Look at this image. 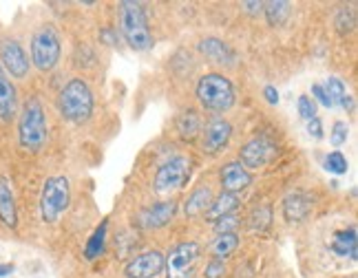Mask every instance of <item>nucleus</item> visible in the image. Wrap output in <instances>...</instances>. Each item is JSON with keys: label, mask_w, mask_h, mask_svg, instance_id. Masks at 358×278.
<instances>
[{"label": "nucleus", "mask_w": 358, "mask_h": 278, "mask_svg": "<svg viewBox=\"0 0 358 278\" xmlns=\"http://www.w3.org/2000/svg\"><path fill=\"white\" fill-rule=\"evenodd\" d=\"M237 228H239V219L237 217H224V219H219L217 224H215V230L217 234H237Z\"/></svg>", "instance_id": "2f4dec72"}, {"label": "nucleus", "mask_w": 358, "mask_h": 278, "mask_svg": "<svg viewBox=\"0 0 358 278\" xmlns=\"http://www.w3.org/2000/svg\"><path fill=\"white\" fill-rule=\"evenodd\" d=\"M188 179H190V159L184 155H175L157 168L153 186L157 192H171L184 188Z\"/></svg>", "instance_id": "6e6552de"}, {"label": "nucleus", "mask_w": 358, "mask_h": 278, "mask_svg": "<svg viewBox=\"0 0 358 278\" xmlns=\"http://www.w3.org/2000/svg\"><path fill=\"white\" fill-rule=\"evenodd\" d=\"M120 34L133 51L153 49V34L148 29L144 7L133 0L120 3Z\"/></svg>", "instance_id": "7ed1b4c3"}, {"label": "nucleus", "mask_w": 358, "mask_h": 278, "mask_svg": "<svg viewBox=\"0 0 358 278\" xmlns=\"http://www.w3.org/2000/svg\"><path fill=\"white\" fill-rule=\"evenodd\" d=\"M264 97H266V102L272 104V106H277V104H279V91L274 89L272 85H268V87L264 89Z\"/></svg>", "instance_id": "e433bc0d"}, {"label": "nucleus", "mask_w": 358, "mask_h": 278, "mask_svg": "<svg viewBox=\"0 0 358 278\" xmlns=\"http://www.w3.org/2000/svg\"><path fill=\"white\" fill-rule=\"evenodd\" d=\"M203 274H206V278H224V274H226V263L213 258L208 265H206V272Z\"/></svg>", "instance_id": "473e14b6"}, {"label": "nucleus", "mask_w": 358, "mask_h": 278, "mask_svg": "<svg viewBox=\"0 0 358 278\" xmlns=\"http://www.w3.org/2000/svg\"><path fill=\"white\" fill-rule=\"evenodd\" d=\"M177 212V203L175 201H159L140 210V214L135 217V224L142 230H159L164 226H169L173 217Z\"/></svg>", "instance_id": "ddd939ff"}, {"label": "nucleus", "mask_w": 358, "mask_h": 278, "mask_svg": "<svg viewBox=\"0 0 358 278\" xmlns=\"http://www.w3.org/2000/svg\"><path fill=\"white\" fill-rule=\"evenodd\" d=\"M312 95L316 97V102L323 104L325 108H332V102H329V97L323 89V85H312Z\"/></svg>", "instance_id": "72a5a7b5"}, {"label": "nucleus", "mask_w": 358, "mask_h": 278, "mask_svg": "<svg viewBox=\"0 0 358 278\" xmlns=\"http://www.w3.org/2000/svg\"><path fill=\"white\" fill-rule=\"evenodd\" d=\"M296 106H299V115H301L303 119H306V122H310V119L316 117V104H314L312 97L301 95V97H299V102H296Z\"/></svg>", "instance_id": "7c9ffc66"}, {"label": "nucleus", "mask_w": 358, "mask_h": 278, "mask_svg": "<svg viewBox=\"0 0 358 278\" xmlns=\"http://www.w3.org/2000/svg\"><path fill=\"white\" fill-rule=\"evenodd\" d=\"M0 66L5 68L7 75L16 80H22L29 73V55L24 53L16 38H0Z\"/></svg>", "instance_id": "1a4fd4ad"}, {"label": "nucleus", "mask_w": 358, "mask_h": 278, "mask_svg": "<svg viewBox=\"0 0 358 278\" xmlns=\"http://www.w3.org/2000/svg\"><path fill=\"white\" fill-rule=\"evenodd\" d=\"M18 110V91L13 87V82L5 73V68L0 66V119L9 122Z\"/></svg>", "instance_id": "a211bd4d"}, {"label": "nucleus", "mask_w": 358, "mask_h": 278, "mask_svg": "<svg viewBox=\"0 0 358 278\" xmlns=\"http://www.w3.org/2000/svg\"><path fill=\"white\" fill-rule=\"evenodd\" d=\"M239 247V236L237 234H219L217 239L213 241L210 245V254L217 258V261H224L228 258L235 249Z\"/></svg>", "instance_id": "5701e85b"}, {"label": "nucleus", "mask_w": 358, "mask_h": 278, "mask_svg": "<svg viewBox=\"0 0 358 278\" xmlns=\"http://www.w3.org/2000/svg\"><path fill=\"white\" fill-rule=\"evenodd\" d=\"M308 133H310V137H314V139H323V124H321L319 117H314V119L308 122Z\"/></svg>", "instance_id": "f704fd0d"}, {"label": "nucleus", "mask_w": 358, "mask_h": 278, "mask_svg": "<svg viewBox=\"0 0 358 278\" xmlns=\"http://www.w3.org/2000/svg\"><path fill=\"white\" fill-rule=\"evenodd\" d=\"M49 129L43 102L38 97H29L20 110L18 117V144L27 152H40L47 146Z\"/></svg>", "instance_id": "f257e3e1"}, {"label": "nucleus", "mask_w": 358, "mask_h": 278, "mask_svg": "<svg viewBox=\"0 0 358 278\" xmlns=\"http://www.w3.org/2000/svg\"><path fill=\"white\" fill-rule=\"evenodd\" d=\"M199 51L206 55V60H210L213 64L219 66H232L237 60V53L219 38H203L199 43Z\"/></svg>", "instance_id": "2eb2a0df"}, {"label": "nucleus", "mask_w": 358, "mask_h": 278, "mask_svg": "<svg viewBox=\"0 0 358 278\" xmlns=\"http://www.w3.org/2000/svg\"><path fill=\"white\" fill-rule=\"evenodd\" d=\"M323 89H325V93H327V97H329V102H332V106H334V104H341L343 97L348 95L345 85H343V80H338V78H327V82L323 85Z\"/></svg>", "instance_id": "cd10ccee"}, {"label": "nucleus", "mask_w": 358, "mask_h": 278, "mask_svg": "<svg viewBox=\"0 0 358 278\" xmlns=\"http://www.w3.org/2000/svg\"><path fill=\"white\" fill-rule=\"evenodd\" d=\"M277 144L272 142L270 137L261 135V137H255L250 139L241 150H239V163L243 166V168H264V166H268L274 157H277Z\"/></svg>", "instance_id": "9d476101"}, {"label": "nucleus", "mask_w": 358, "mask_h": 278, "mask_svg": "<svg viewBox=\"0 0 358 278\" xmlns=\"http://www.w3.org/2000/svg\"><path fill=\"white\" fill-rule=\"evenodd\" d=\"M71 205V184L62 175L49 177L43 192H40V217L45 224H56V221L69 210Z\"/></svg>", "instance_id": "39448f33"}, {"label": "nucleus", "mask_w": 358, "mask_h": 278, "mask_svg": "<svg viewBox=\"0 0 358 278\" xmlns=\"http://www.w3.org/2000/svg\"><path fill=\"white\" fill-rule=\"evenodd\" d=\"M270 221H272L270 205H261V207H255L252 214L248 217V226L252 230H266L270 226Z\"/></svg>", "instance_id": "bb28decb"}, {"label": "nucleus", "mask_w": 358, "mask_h": 278, "mask_svg": "<svg viewBox=\"0 0 358 278\" xmlns=\"http://www.w3.org/2000/svg\"><path fill=\"white\" fill-rule=\"evenodd\" d=\"M177 131L184 139H195L201 133V119L195 110H186L177 119Z\"/></svg>", "instance_id": "b1692460"}, {"label": "nucleus", "mask_w": 358, "mask_h": 278, "mask_svg": "<svg viewBox=\"0 0 358 278\" xmlns=\"http://www.w3.org/2000/svg\"><path fill=\"white\" fill-rule=\"evenodd\" d=\"M0 224L16 230L18 228V207L16 197H13L11 182L7 177L0 175Z\"/></svg>", "instance_id": "dca6fc26"}, {"label": "nucleus", "mask_w": 358, "mask_h": 278, "mask_svg": "<svg viewBox=\"0 0 358 278\" xmlns=\"http://www.w3.org/2000/svg\"><path fill=\"white\" fill-rule=\"evenodd\" d=\"M250 184H252V175H250V170H245L239 161H230L222 168V188H224V192L237 194V192H243Z\"/></svg>", "instance_id": "4468645a"}, {"label": "nucleus", "mask_w": 358, "mask_h": 278, "mask_svg": "<svg viewBox=\"0 0 358 278\" xmlns=\"http://www.w3.org/2000/svg\"><path fill=\"white\" fill-rule=\"evenodd\" d=\"M312 210V199L306 192H290L283 199V217L287 224H301Z\"/></svg>", "instance_id": "f3484780"}, {"label": "nucleus", "mask_w": 358, "mask_h": 278, "mask_svg": "<svg viewBox=\"0 0 358 278\" xmlns=\"http://www.w3.org/2000/svg\"><path fill=\"white\" fill-rule=\"evenodd\" d=\"M93 91L82 78H71L58 95L60 115L71 124H85L93 115Z\"/></svg>", "instance_id": "f03ea898"}, {"label": "nucleus", "mask_w": 358, "mask_h": 278, "mask_svg": "<svg viewBox=\"0 0 358 278\" xmlns=\"http://www.w3.org/2000/svg\"><path fill=\"white\" fill-rule=\"evenodd\" d=\"M106 230H108V221H102L100 228L91 234V239H89L87 247H85V256H87L89 261H95L98 256H102V252H104V243H106Z\"/></svg>", "instance_id": "393cba45"}, {"label": "nucleus", "mask_w": 358, "mask_h": 278, "mask_svg": "<svg viewBox=\"0 0 358 278\" xmlns=\"http://www.w3.org/2000/svg\"><path fill=\"white\" fill-rule=\"evenodd\" d=\"M162 272H164V254L159 249H148V252L133 256L127 263V268H124L127 278H155Z\"/></svg>", "instance_id": "f8f14e48"}, {"label": "nucleus", "mask_w": 358, "mask_h": 278, "mask_svg": "<svg viewBox=\"0 0 358 278\" xmlns=\"http://www.w3.org/2000/svg\"><path fill=\"white\" fill-rule=\"evenodd\" d=\"M213 190H210V186H199L197 190H192V194L188 197V201H186V214L188 217H199V214H206V210L210 207V203H213Z\"/></svg>", "instance_id": "412c9836"}, {"label": "nucleus", "mask_w": 358, "mask_h": 278, "mask_svg": "<svg viewBox=\"0 0 358 278\" xmlns=\"http://www.w3.org/2000/svg\"><path fill=\"white\" fill-rule=\"evenodd\" d=\"M62 55V45L60 36L53 24H40L31 36V62L38 71H53L60 62Z\"/></svg>", "instance_id": "423d86ee"}, {"label": "nucleus", "mask_w": 358, "mask_h": 278, "mask_svg": "<svg viewBox=\"0 0 358 278\" xmlns=\"http://www.w3.org/2000/svg\"><path fill=\"white\" fill-rule=\"evenodd\" d=\"M201 256V245L195 241L177 243L171 252L164 256V272L166 278H190Z\"/></svg>", "instance_id": "0eeeda50"}, {"label": "nucleus", "mask_w": 358, "mask_h": 278, "mask_svg": "<svg viewBox=\"0 0 358 278\" xmlns=\"http://www.w3.org/2000/svg\"><path fill=\"white\" fill-rule=\"evenodd\" d=\"M336 27H338V31H341V34H350V31H354V27H356V16H354V11L348 9V7H343V9L336 13Z\"/></svg>", "instance_id": "c85d7f7f"}, {"label": "nucleus", "mask_w": 358, "mask_h": 278, "mask_svg": "<svg viewBox=\"0 0 358 278\" xmlns=\"http://www.w3.org/2000/svg\"><path fill=\"white\" fill-rule=\"evenodd\" d=\"M100 40H104L108 47H113V45H117V31L111 29V27H106V29L100 31Z\"/></svg>", "instance_id": "c9c22d12"}, {"label": "nucleus", "mask_w": 358, "mask_h": 278, "mask_svg": "<svg viewBox=\"0 0 358 278\" xmlns=\"http://www.w3.org/2000/svg\"><path fill=\"white\" fill-rule=\"evenodd\" d=\"M232 137V124L226 117H213L206 129H201V148L206 155L222 152Z\"/></svg>", "instance_id": "9b49d317"}, {"label": "nucleus", "mask_w": 358, "mask_h": 278, "mask_svg": "<svg viewBox=\"0 0 358 278\" xmlns=\"http://www.w3.org/2000/svg\"><path fill=\"white\" fill-rule=\"evenodd\" d=\"M341 106L345 108V110H354V97H352V95H345V97L341 100Z\"/></svg>", "instance_id": "ea45409f"}, {"label": "nucleus", "mask_w": 358, "mask_h": 278, "mask_svg": "<svg viewBox=\"0 0 358 278\" xmlns=\"http://www.w3.org/2000/svg\"><path fill=\"white\" fill-rule=\"evenodd\" d=\"M248 13H252V16H257V13L264 11V3H243L241 5Z\"/></svg>", "instance_id": "4c0bfd02"}, {"label": "nucleus", "mask_w": 358, "mask_h": 278, "mask_svg": "<svg viewBox=\"0 0 358 278\" xmlns=\"http://www.w3.org/2000/svg\"><path fill=\"white\" fill-rule=\"evenodd\" d=\"M325 170L327 173H332V175H345L348 168H350V163L345 159V155H343L341 150H332L329 155L325 157Z\"/></svg>", "instance_id": "a878e982"}, {"label": "nucleus", "mask_w": 358, "mask_h": 278, "mask_svg": "<svg viewBox=\"0 0 358 278\" xmlns=\"http://www.w3.org/2000/svg\"><path fill=\"white\" fill-rule=\"evenodd\" d=\"M332 252L343 256V258H352L356 261L358 256V236H356V228H348V230H338L332 239Z\"/></svg>", "instance_id": "6ab92c4d"}, {"label": "nucleus", "mask_w": 358, "mask_h": 278, "mask_svg": "<svg viewBox=\"0 0 358 278\" xmlns=\"http://www.w3.org/2000/svg\"><path fill=\"white\" fill-rule=\"evenodd\" d=\"M239 207V199H237V194H230V192H222L217 199H213L210 207L206 210V219H210V221H217L219 219H224V217H230L232 212H235Z\"/></svg>", "instance_id": "aec40b11"}, {"label": "nucleus", "mask_w": 358, "mask_h": 278, "mask_svg": "<svg viewBox=\"0 0 358 278\" xmlns=\"http://www.w3.org/2000/svg\"><path fill=\"white\" fill-rule=\"evenodd\" d=\"M264 13L270 27H283L292 13V5L285 0H270V3H264Z\"/></svg>", "instance_id": "4be33fe9"}, {"label": "nucleus", "mask_w": 358, "mask_h": 278, "mask_svg": "<svg viewBox=\"0 0 358 278\" xmlns=\"http://www.w3.org/2000/svg\"><path fill=\"white\" fill-rule=\"evenodd\" d=\"M13 263H0V278H5V276H9V274H13Z\"/></svg>", "instance_id": "58836bf2"}, {"label": "nucleus", "mask_w": 358, "mask_h": 278, "mask_svg": "<svg viewBox=\"0 0 358 278\" xmlns=\"http://www.w3.org/2000/svg\"><path fill=\"white\" fill-rule=\"evenodd\" d=\"M348 137H350V126L345 122H334L332 124V133H329V142H332V146H343L348 142Z\"/></svg>", "instance_id": "c756f323"}, {"label": "nucleus", "mask_w": 358, "mask_h": 278, "mask_svg": "<svg viewBox=\"0 0 358 278\" xmlns=\"http://www.w3.org/2000/svg\"><path fill=\"white\" fill-rule=\"evenodd\" d=\"M197 100L206 110L224 113L235 104V87L224 73H206L197 82Z\"/></svg>", "instance_id": "20e7f679"}]
</instances>
